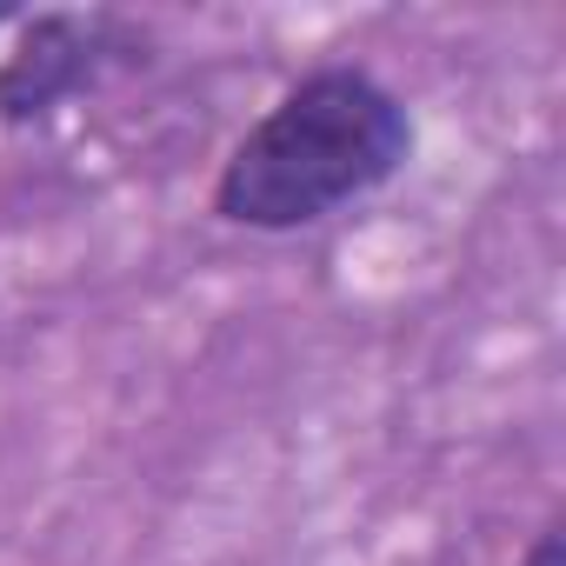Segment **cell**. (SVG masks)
Returning a JSON list of instances; mask_svg holds the SVG:
<instances>
[{"mask_svg": "<svg viewBox=\"0 0 566 566\" xmlns=\"http://www.w3.org/2000/svg\"><path fill=\"white\" fill-rule=\"evenodd\" d=\"M407 154L413 120L387 81L367 67H314L220 160L213 213L247 233H294L387 187Z\"/></svg>", "mask_w": 566, "mask_h": 566, "instance_id": "6da1fadb", "label": "cell"}, {"mask_svg": "<svg viewBox=\"0 0 566 566\" xmlns=\"http://www.w3.org/2000/svg\"><path fill=\"white\" fill-rule=\"evenodd\" d=\"M94 41L101 28L74 21V14H41L21 48L8 54V67H0V114H41L54 107L61 94H74L87 74H94Z\"/></svg>", "mask_w": 566, "mask_h": 566, "instance_id": "7a4b0ae2", "label": "cell"}, {"mask_svg": "<svg viewBox=\"0 0 566 566\" xmlns=\"http://www.w3.org/2000/svg\"><path fill=\"white\" fill-rule=\"evenodd\" d=\"M520 566H566V539H559V526H546V533L533 539V553H526Z\"/></svg>", "mask_w": 566, "mask_h": 566, "instance_id": "3957f363", "label": "cell"}, {"mask_svg": "<svg viewBox=\"0 0 566 566\" xmlns=\"http://www.w3.org/2000/svg\"><path fill=\"white\" fill-rule=\"evenodd\" d=\"M0 21H8V14H0Z\"/></svg>", "mask_w": 566, "mask_h": 566, "instance_id": "277c9868", "label": "cell"}]
</instances>
